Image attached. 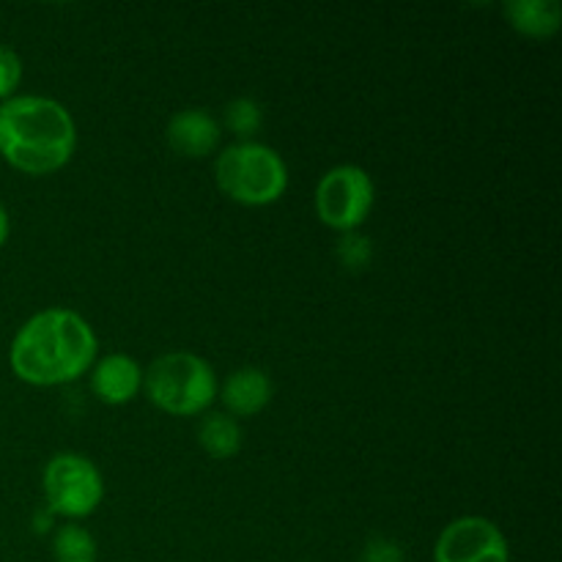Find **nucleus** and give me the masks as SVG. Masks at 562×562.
<instances>
[{
  "mask_svg": "<svg viewBox=\"0 0 562 562\" xmlns=\"http://www.w3.org/2000/svg\"><path fill=\"white\" fill-rule=\"evenodd\" d=\"M505 20L527 38H552L562 27V5L558 0H508Z\"/></svg>",
  "mask_w": 562,
  "mask_h": 562,
  "instance_id": "9b49d317",
  "label": "nucleus"
},
{
  "mask_svg": "<svg viewBox=\"0 0 562 562\" xmlns=\"http://www.w3.org/2000/svg\"><path fill=\"white\" fill-rule=\"evenodd\" d=\"M42 488L49 514L66 521L88 519L104 499L102 472L80 453L53 456L44 467Z\"/></svg>",
  "mask_w": 562,
  "mask_h": 562,
  "instance_id": "423d86ee",
  "label": "nucleus"
},
{
  "mask_svg": "<svg viewBox=\"0 0 562 562\" xmlns=\"http://www.w3.org/2000/svg\"><path fill=\"white\" fill-rule=\"evenodd\" d=\"M217 390V373L195 351H168L143 371V393L170 417L206 415Z\"/></svg>",
  "mask_w": 562,
  "mask_h": 562,
  "instance_id": "20e7f679",
  "label": "nucleus"
},
{
  "mask_svg": "<svg viewBox=\"0 0 562 562\" xmlns=\"http://www.w3.org/2000/svg\"><path fill=\"white\" fill-rule=\"evenodd\" d=\"M274 395V382L267 371L261 368L245 366L239 371L231 373L223 382V387L217 390V398L223 401L225 415H231L234 420L239 417H256L272 404Z\"/></svg>",
  "mask_w": 562,
  "mask_h": 562,
  "instance_id": "9d476101",
  "label": "nucleus"
},
{
  "mask_svg": "<svg viewBox=\"0 0 562 562\" xmlns=\"http://www.w3.org/2000/svg\"><path fill=\"white\" fill-rule=\"evenodd\" d=\"M434 562H510L508 538L486 516H461L439 532Z\"/></svg>",
  "mask_w": 562,
  "mask_h": 562,
  "instance_id": "0eeeda50",
  "label": "nucleus"
},
{
  "mask_svg": "<svg viewBox=\"0 0 562 562\" xmlns=\"http://www.w3.org/2000/svg\"><path fill=\"white\" fill-rule=\"evenodd\" d=\"M22 82V58L11 47L0 44V104L16 97Z\"/></svg>",
  "mask_w": 562,
  "mask_h": 562,
  "instance_id": "2eb2a0df",
  "label": "nucleus"
},
{
  "mask_svg": "<svg viewBox=\"0 0 562 562\" xmlns=\"http://www.w3.org/2000/svg\"><path fill=\"white\" fill-rule=\"evenodd\" d=\"M376 203V184L360 165H335L318 179L313 192V209L322 225L338 234H357L371 217Z\"/></svg>",
  "mask_w": 562,
  "mask_h": 562,
  "instance_id": "39448f33",
  "label": "nucleus"
},
{
  "mask_svg": "<svg viewBox=\"0 0 562 562\" xmlns=\"http://www.w3.org/2000/svg\"><path fill=\"white\" fill-rule=\"evenodd\" d=\"M9 234H11V220H9V212H5V206L0 203V247L9 241Z\"/></svg>",
  "mask_w": 562,
  "mask_h": 562,
  "instance_id": "a211bd4d",
  "label": "nucleus"
},
{
  "mask_svg": "<svg viewBox=\"0 0 562 562\" xmlns=\"http://www.w3.org/2000/svg\"><path fill=\"white\" fill-rule=\"evenodd\" d=\"M228 132H234L236 143L256 140V135L263 126V108L250 97H236L225 104L223 124Z\"/></svg>",
  "mask_w": 562,
  "mask_h": 562,
  "instance_id": "4468645a",
  "label": "nucleus"
},
{
  "mask_svg": "<svg viewBox=\"0 0 562 562\" xmlns=\"http://www.w3.org/2000/svg\"><path fill=\"white\" fill-rule=\"evenodd\" d=\"M406 554L401 549V543H395L393 538H373L362 549L360 562H404Z\"/></svg>",
  "mask_w": 562,
  "mask_h": 562,
  "instance_id": "f3484780",
  "label": "nucleus"
},
{
  "mask_svg": "<svg viewBox=\"0 0 562 562\" xmlns=\"http://www.w3.org/2000/svg\"><path fill=\"white\" fill-rule=\"evenodd\" d=\"M368 236L346 234V239H340L338 256L346 267H368L371 261V245H368Z\"/></svg>",
  "mask_w": 562,
  "mask_h": 562,
  "instance_id": "dca6fc26",
  "label": "nucleus"
},
{
  "mask_svg": "<svg viewBox=\"0 0 562 562\" xmlns=\"http://www.w3.org/2000/svg\"><path fill=\"white\" fill-rule=\"evenodd\" d=\"M97 351V333L80 313L47 307L16 329L9 346V366L31 387H60L91 371Z\"/></svg>",
  "mask_w": 562,
  "mask_h": 562,
  "instance_id": "f257e3e1",
  "label": "nucleus"
},
{
  "mask_svg": "<svg viewBox=\"0 0 562 562\" xmlns=\"http://www.w3.org/2000/svg\"><path fill=\"white\" fill-rule=\"evenodd\" d=\"M214 181L239 206L263 209L278 203L289 190V165L267 143H231L214 159Z\"/></svg>",
  "mask_w": 562,
  "mask_h": 562,
  "instance_id": "7ed1b4c3",
  "label": "nucleus"
},
{
  "mask_svg": "<svg viewBox=\"0 0 562 562\" xmlns=\"http://www.w3.org/2000/svg\"><path fill=\"white\" fill-rule=\"evenodd\" d=\"M53 558L55 562H97L99 543L80 521H66L53 530Z\"/></svg>",
  "mask_w": 562,
  "mask_h": 562,
  "instance_id": "ddd939ff",
  "label": "nucleus"
},
{
  "mask_svg": "<svg viewBox=\"0 0 562 562\" xmlns=\"http://www.w3.org/2000/svg\"><path fill=\"white\" fill-rule=\"evenodd\" d=\"M198 445L214 461L234 459L241 450V426L225 412H206L198 426Z\"/></svg>",
  "mask_w": 562,
  "mask_h": 562,
  "instance_id": "f8f14e48",
  "label": "nucleus"
},
{
  "mask_svg": "<svg viewBox=\"0 0 562 562\" xmlns=\"http://www.w3.org/2000/svg\"><path fill=\"white\" fill-rule=\"evenodd\" d=\"M88 373H91V393L108 406L132 404L143 393V366L124 351L97 357Z\"/></svg>",
  "mask_w": 562,
  "mask_h": 562,
  "instance_id": "6e6552de",
  "label": "nucleus"
},
{
  "mask_svg": "<svg viewBox=\"0 0 562 562\" xmlns=\"http://www.w3.org/2000/svg\"><path fill=\"white\" fill-rule=\"evenodd\" d=\"M223 126L209 110L203 108H184L176 110L165 126V140L179 157L203 159L217 151Z\"/></svg>",
  "mask_w": 562,
  "mask_h": 562,
  "instance_id": "1a4fd4ad",
  "label": "nucleus"
},
{
  "mask_svg": "<svg viewBox=\"0 0 562 562\" xmlns=\"http://www.w3.org/2000/svg\"><path fill=\"white\" fill-rule=\"evenodd\" d=\"M77 151V124L58 99L16 93L0 104V157L25 176L66 168Z\"/></svg>",
  "mask_w": 562,
  "mask_h": 562,
  "instance_id": "f03ea898",
  "label": "nucleus"
}]
</instances>
